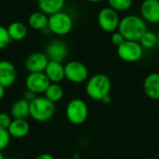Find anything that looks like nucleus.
Here are the masks:
<instances>
[{
    "instance_id": "nucleus-18",
    "label": "nucleus",
    "mask_w": 159,
    "mask_h": 159,
    "mask_svg": "<svg viewBox=\"0 0 159 159\" xmlns=\"http://www.w3.org/2000/svg\"><path fill=\"white\" fill-rule=\"evenodd\" d=\"M65 0H37V6L40 11L50 16L54 13L61 11Z\"/></svg>"
},
{
    "instance_id": "nucleus-30",
    "label": "nucleus",
    "mask_w": 159,
    "mask_h": 159,
    "mask_svg": "<svg viewBox=\"0 0 159 159\" xmlns=\"http://www.w3.org/2000/svg\"><path fill=\"white\" fill-rule=\"evenodd\" d=\"M111 101H112V98H111V96L109 94V95H106L105 97H103L101 102H102L104 104H109L111 102Z\"/></svg>"
},
{
    "instance_id": "nucleus-22",
    "label": "nucleus",
    "mask_w": 159,
    "mask_h": 159,
    "mask_svg": "<svg viewBox=\"0 0 159 159\" xmlns=\"http://www.w3.org/2000/svg\"><path fill=\"white\" fill-rule=\"evenodd\" d=\"M139 43L143 49H151L157 47V34L147 30L139 40Z\"/></svg>"
},
{
    "instance_id": "nucleus-8",
    "label": "nucleus",
    "mask_w": 159,
    "mask_h": 159,
    "mask_svg": "<svg viewBox=\"0 0 159 159\" xmlns=\"http://www.w3.org/2000/svg\"><path fill=\"white\" fill-rule=\"evenodd\" d=\"M65 78L72 83H83L88 80L89 70L88 67L81 61H70L64 65Z\"/></svg>"
},
{
    "instance_id": "nucleus-13",
    "label": "nucleus",
    "mask_w": 159,
    "mask_h": 159,
    "mask_svg": "<svg viewBox=\"0 0 159 159\" xmlns=\"http://www.w3.org/2000/svg\"><path fill=\"white\" fill-rule=\"evenodd\" d=\"M48 59L43 52H34L25 60V68L29 73H42L45 71Z\"/></svg>"
},
{
    "instance_id": "nucleus-32",
    "label": "nucleus",
    "mask_w": 159,
    "mask_h": 159,
    "mask_svg": "<svg viewBox=\"0 0 159 159\" xmlns=\"http://www.w3.org/2000/svg\"><path fill=\"white\" fill-rule=\"evenodd\" d=\"M87 1H89L90 3H100V2H102L104 0H87Z\"/></svg>"
},
{
    "instance_id": "nucleus-33",
    "label": "nucleus",
    "mask_w": 159,
    "mask_h": 159,
    "mask_svg": "<svg viewBox=\"0 0 159 159\" xmlns=\"http://www.w3.org/2000/svg\"><path fill=\"white\" fill-rule=\"evenodd\" d=\"M157 47L159 48V34H157Z\"/></svg>"
},
{
    "instance_id": "nucleus-10",
    "label": "nucleus",
    "mask_w": 159,
    "mask_h": 159,
    "mask_svg": "<svg viewBox=\"0 0 159 159\" xmlns=\"http://www.w3.org/2000/svg\"><path fill=\"white\" fill-rule=\"evenodd\" d=\"M140 14L146 23H159V0H143L140 6Z\"/></svg>"
},
{
    "instance_id": "nucleus-3",
    "label": "nucleus",
    "mask_w": 159,
    "mask_h": 159,
    "mask_svg": "<svg viewBox=\"0 0 159 159\" xmlns=\"http://www.w3.org/2000/svg\"><path fill=\"white\" fill-rule=\"evenodd\" d=\"M55 113V103L44 97H36L30 102V116L37 122L49 120Z\"/></svg>"
},
{
    "instance_id": "nucleus-5",
    "label": "nucleus",
    "mask_w": 159,
    "mask_h": 159,
    "mask_svg": "<svg viewBox=\"0 0 159 159\" xmlns=\"http://www.w3.org/2000/svg\"><path fill=\"white\" fill-rule=\"evenodd\" d=\"M65 115L73 125H81L89 116V107L85 101L79 98L72 99L66 105Z\"/></svg>"
},
{
    "instance_id": "nucleus-12",
    "label": "nucleus",
    "mask_w": 159,
    "mask_h": 159,
    "mask_svg": "<svg viewBox=\"0 0 159 159\" xmlns=\"http://www.w3.org/2000/svg\"><path fill=\"white\" fill-rule=\"evenodd\" d=\"M17 78L15 65L7 60L0 61V85L5 89L11 87Z\"/></svg>"
},
{
    "instance_id": "nucleus-7",
    "label": "nucleus",
    "mask_w": 159,
    "mask_h": 159,
    "mask_svg": "<svg viewBox=\"0 0 159 159\" xmlns=\"http://www.w3.org/2000/svg\"><path fill=\"white\" fill-rule=\"evenodd\" d=\"M120 18L118 12L110 7L102 8L97 16L99 27L106 33H114L117 30Z\"/></svg>"
},
{
    "instance_id": "nucleus-21",
    "label": "nucleus",
    "mask_w": 159,
    "mask_h": 159,
    "mask_svg": "<svg viewBox=\"0 0 159 159\" xmlns=\"http://www.w3.org/2000/svg\"><path fill=\"white\" fill-rule=\"evenodd\" d=\"M45 97L53 103H56L63 98V89L58 83H50L45 91Z\"/></svg>"
},
{
    "instance_id": "nucleus-26",
    "label": "nucleus",
    "mask_w": 159,
    "mask_h": 159,
    "mask_svg": "<svg viewBox=\"0 0 159 159\" xmlns=\"http://www.w3.org/2000/svg\"><path fill=\"white\" fill-rule=\"evenodd\" d=\"M12 121L11 116L7 113H0V129H7Z\"/></svg>"
},
{
    "instance_id": "nucleus-6",
    "label": "nucleus",
    "mask_w": 159,
    "mask_h": 159,
    "mask_svg": "<svg viewBox=\"0 0 159 159\" xmlns=\"http://www.w3.org/2000/svg\"><path fill=\"white\" fill-rule=\"evenodd\" d=\"M117 55L124 61L136 62L142 59L143 48L137 41L125 40L117 47Z\"/></svg>"
},
{
    "instance_id": "nucleus-2",
    "label": "nucleus",
    "mask_w": 159,
    "mask_h": 159,
    "mask_svg": "<svg viewBox=\"0 0 159 159\" xmlns=\"http://www.w3.org/2000/svg\"><path fill=\"white\" fill-rule=\"evenodd\" d=\"M112 89L111 79L104 74H96L89 77L86 84L87 95L94 101H102L110 94Z\"/></svg>"
},
{
    "instance_id": "nucleus-4",
    "label": "nucleus",
    "mask_w": 159,
    "mask_h": 159,
    "mask_svg": "<svg viewBox=\"0 0 159 159\" xmlns=\"http://www.w3.org/2000/svg\"><path fill=\"white\" fill-rule=\"evenodd\" d=\"M74 26V20L72 17L63 11H59L48 16V29L50 33L56 35H65L68 34Z\"/></svg>"
},
{
    "instance_id": "nucleus-27",
    "label": "nucleus",
    "mask_w": 159,
    "mask_h": 159,
    "mask_svg": "<svg viewBox=\"0 0 159 159\" xmlns=\"http://www.w3.org/2000/svg\"><path fill=\"white\" fill-rule=\"evenodd\" d=\"M111 41L112 43L118 47L119 45H121L124 41H125V38L123 37V35L118 32V31H116L114 33H112V35H111Z\"/></svg>"
},
{
    "instance_id": "nucleus-17",
    "label": "nucleus",
    "mask_w": 159,
    "mask_h": 159,
    "mask_svg": "<svg viewBox=\"0 0 159 159\" xmlns=\"http://www.w3.org/2000/svg\"><path fill=\"white\" fill-rule=\"evenodd\" d=\"M10 116L13 119H26L30 116V102L23 98L16 101L11 105Z\"/></svg>"
},
{
    "instance_id": "nucleus-25",
    "label": "nucleus",
    "mask_w": 159,
    "mask_h": 159,
    "mask_svg": "<svg viewBox=\"0 0 159 159\" xmlns=\"http://www.w3.org/2000/svg\"><path fill=\"white\" fill-rule=\"evenodd\" d=\"M10 135L7 131V129H0V152L6 149L9 143H10Z\"/></svg>"
},
{
    "instance_id": "nucleus-15",
    "label": "nucleus",
    "mask_w": 159,
    "mask_h": 159,
    "mask_svg": "<svg viewBox=\"0 0 159 159\" xmlns=\"http://www.w3.org/2000/svg\"><path fill=\"white\" fill-rule=\"evenodd\" d=\"M143 90L148 98L159 100V73H151L144 78Z\"/></svg>"
},
{
    "instance_id": "nucleus-34",
    "label": "nucleus",
    "mask_w": 159,
    "mask_h": 159,
    "mask_svg": "<svg viewBox=\"0 0 159 159\" xmlns=\"http://www.w3.org/2000/svg\"><path fill=\"white\" fill-rule=\"evenodd\" d=\"M0 159H5V157H4V155L2 154V152H0Z\"/></svg>"
},
{
    "instance_id": "nucleus-19",
    "label": "nucleus",
    "mask_w": 159,
    "mask_h": 159,
    "mask_svg": "<svg viewBox=\"0 0 159 159\" xmlns=\"http://www.w3.org/2000/svg\"><path fill=\"white\" fill-rule=\"evenodd\" d=\"M28 23L31 28L34 30L38 31H44L48 29V16L42 11H34L32 14H30L28 18Z\"/></svg>"
},
{
    "instance_id": "nucleus-28",
    "label": "nucleus",
    "mask_w": 159,
    "mask_h": 159,
    "mask_svg": "<svg viewBox=\"0 0 159 159\" xmlns=\"http://www.w3.org/2000/svg\"><path fill=\"white\" fill-rule=\"evenodd\" d=\"M36 97H37V95H36L35 93H34V92H32V91H30V90L26 89V90H25V92H24L23 99H24V100H26V101H28L29 102H32L33 100H34Z\"/></svg>"
},
{
    "instance_id": "nucleus-16",
    "label": "nucleus",
    "mask_w": 159,
    "mask_h": 159,
    "mask_svg": "<svg viewBox=\"0 0 159 159\" xmlns=\"http://www.w3.org/2000/svg\"><path fill=\"white\" fill-rule=\"evenodd\" d=\"M11 138L22 139L30 132V124L26 119H13L7 129Z\"/></svg>"
},
{
    "instance_id": "nucleus-29",
    "label": "nucleus",
    "mask_w": 159,
    "mask_h": 159,
    "mask_svg": "<svg viewBox=\"0 0 159 159\" xmlns=\"http://www.w3.org/2000/svg\"><path fill=\"white\" fill-rule=\"evenodd\" d=\"M34 159H55V157L48 153H45V154H41L39 156H37Z\"/></svg>"
},
{
    "instance_id": "nucleus-1",
    "label": "nucleus",
    "mask_w": 159,
    "mask_h": 159,
    "mask_svg": "<svg viewBox=\"0 0 159 159\" xmlns=\"http://www.w3.org/2000/svg\"><path fill=\"white\" fill-rule=\"evenodd\" d=\"M117 31L125 40L139 42L143 34L147 31V23L141 16L130 14L120 19Z\"/></svg>"
},
{
    "instance_id": "nucleus-36",
    "label": "nucleus",
    "mask_w": 159,
    "mask_h": 159,
    "mask_svg": "<svg viewBox=\"0 0 159 159\" xmlns=\"http://www.w3.org/2000/svg\"><path fill=\"white\" fill-rule=\"evenodd\" d=\"M155 159H157V158H155Z\"/></svg>"
},
{
    "instance_id": "nucleus-23",
    "label": "nucleus",
    "mask_w": 159,
    "mask_h": 159,
    "mask_svg": "<svg viewBox=\"0 0 159 159\" xmlns=\"http://www.w3.org/2000/svg\"><path fill=\"white\" fill-rule=\"evenodd\" d=\"M107 1L109 7L117 12L129 10L133 4V0H107Z\"/></svg>"
},
{
    "instance_id": "nucleus-11",
    "label": "nucleus",
    "mask_w": 159,
    "mask_h": 159,
    "mask_svg": "<svg viewBox=\"0 0 159 159\" xmlns=\"http://www.w3.org/2000/svg\"><path fill=\"white\" fill-rule=\"evenodd\" d=\"M45 54L47 55L48 61L61 62L68 55V47L62 40L55 39L48 43Z\"/></svg>"
},
{
    "instance_id": "nucleus-24",
    "label": "nucleus",
    "mask_w": 159,
    "mask_h": 159,
    "mask_svg": "<svg viewBox=\"0 0 159 159\" xmlns=\"http://www.w3.org/2000/svg\"><path fill=\"white\" fill-rule=\"evenodd\" d=\"M10 42L11 39L9 37L7 28L0 25V49H3L6 47H7Z\"/></svg>"
},
{
    "instance_id": "nucleus-9",
    "label": "nucleus",
    "mask_w": 159,
    "mask_h": 159,
    "mask_svg": "<svg viewBox=\"0 0 159 159\" xmlns=\"http://www.w3.org/2000/svg\"><path fill=\"white\" fill-rule=\"evenodd\" d=\"M50 81L47 77L44 72L42 73H29L25 79L26 89L35 93L36 95L45 93L46 89L49 86Z\"/></svg>"
},
{
    "instance_id": "nucleus-14",
    "label": "nucleus",
    "mask_w": 159,
    "mask_h": 159,
    "mask_svg": "<svg viewBox=\"0 0 159 159\" xmlns=\"http://www.w3.org/2000/svg\"><path fill=\"white\" fill-rule=\"evenodd\" d=\"M44 73L50 81V83L59 84L65 78L64 65H62V63L59 61H48Z\"/></svg>"
},
{
    "instance_id": "nucleus-31",
    "label": "nucleus",
    "mask_w": 159,
    "mask_h": 159,
    "mask_svg": "<svg viewBox=\"0 0 159 159\" xmlns=\"http://www.w3.org/2000/svg\"><path fill=\"white\" fill-rule=\"evenodd\" d=\"M5 90H6V89L0 85V101L3 100V98L5 97Z\"/></svg>"
},
{
    "instance_id": "nucleus-20",
    "label": "nucleus",
    "mask_w": 159,
    "mask_h": 159,
    "mask_svg": "<svg viewBox=\"0 0 159 159\" xmlns=\"http://www.w3.org/2000/svg\"><path fill=\"white\" fill-rule=\"evenodd\" d=\"M11 41H20L24 39L28 34L26 25L20 21H13L7 27Z\"/></svg>"
},
{
    "instance_id": "nucleus-35",
    "label": "nucleus",
    "mask_w": 159,
    "mask_h": 159,
    "mask_svg": "<svg viewBox=\"0 0 159 159\" xmlns=\"http://www.w3.org/2000/svg\"><path fill=\"white\" fill-rule=\"evenodd\" d=\"M5 159H17V158H15V157H7V158H5Z\"/></svg>"
}]
</instances>
